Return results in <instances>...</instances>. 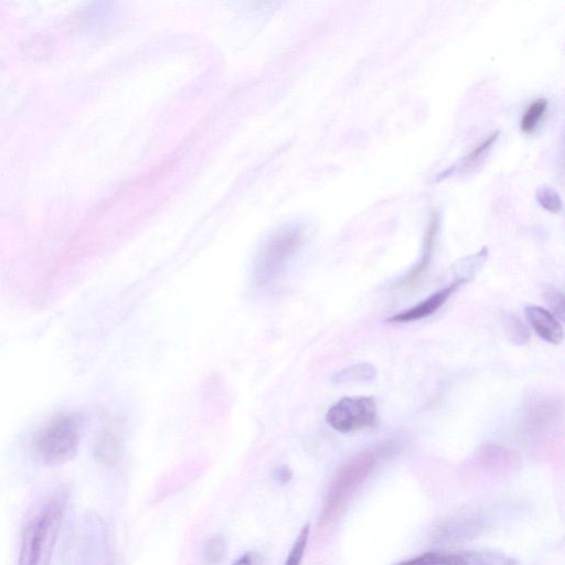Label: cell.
Listing matches in <instances>:
<instances>
[{"instance_id": "obj_3", "label": "cell", "mask_w": 565, "mask_h": 565, "mask_svg": "<svg viewBox=\"0 0 565 565\" xmlns=\"http://www.w3.org/2000/svg\"><path fill=\"white\" fill-rule=\"evenodd\" d=\"M81 440V425L76 415H61L51 421L37 437L35 452L46 466L66 464L76 456Z\"/></svg>"}, {"instance_id": "obj_13", "label": "cell", "mask_w": 565, "mask_h": 565, "mask_svg": "<svg viewBox=\"0 0 565 565\" xmlns=\"http://www.w3.org/2000/svg\"><path fill=\"white\" fill-rule=\"evenodd\" d=\"M506 333L508 338L517 346H524L530 339L529 329L514 315L505 319Z\"/></svg>"}, {"instance_id": "obj_9", "label": "cell", "mask_w": 565, "mask_h": 565, "mask_svg": "<svg viewBox=\"0 0 565 565\" xmlns=\"http://www.w3.org/2000/svg\"><path fill=\"white\" fill-rule=\"evenodd\" d=\"M439 228L440 215L439 212L434 211L432 213L428 229H426L424 252L422 258L419 264L415 266L410 274L408 276H405L404 279L397 284L398 290L410 289V287H412L414 284H417L425 275V273L429 271L431 263L433 261L435 242Z\"/></svg>"}, {"instance_id": "obj_7", "label": "cell", "mask_w": 565, "mask_h": 565, "mask_svg": "<svg viewBox=\"0 0 565 565\" xmlns=\"http://www.w3.org/2000/svg\"><path fill=\"white\" fill-rule=\"evenodd\" d=\"M468 281L469 277L467 276L458 277L452 284L432 294L418 305L392 316L389 318V322L400 324L412 323L434 315L436 312H439L445 303L450 300L452 295L460 290Z\"/></svg>"}, {"instance_id": "obj_19", "label": "cell", "mask_w": 565, "mask_h": 565, "mask_svg": "<svg viewBox=\"0 0 565 565\" xmlns=\"http://www.w3.org/2000/svg\"><path fill=\"white\" fill-rule=\"evenodd\" d=\"M232 565H262L261 556L257 552L250 551L244 553L243 556L234 561Z\"/></svg>"}, {"instance_id": "obj_1", "label": "cell", "mask_w": 565, "mask_h": 565, "mask_svg": "<svg viewBox=\"0 0 565 565\" xmlns=\"http://www.w3.org/2000/svg\"><path fill=\"white\" fill-rule=\"evenodd\" d=\"M398 450L392 442L381 444L355 455L336 474L328 490L321 516V525H333L357 490L366 483L377 467Z\"/></svg>"}, {"instance_id": "obj_10", "label": "cell", "mask_w": 565, "mask_h": 565, "mask_svg": "<svg viewBox=\"0 0 565 565\" xmlns=\"http://www.w3.org/2000/svg\"><path fill=\"white\" fill-rule=\"evenodd\" d=\"M377 371L369 364H359L341 370L334 377V382L338 385L344 383H369L376 379Z\"/></svg>"}, {"instance_id": "obj_17", "label": "cell", "mask_w": 565, "mask_h": 565, "mask_svg": "<svg viewBox=\"0 0 565 565\" xmlns=\"http://www.w3.org/2000/svg\"><path fill=\"white\" fill-rule=\"evenodd\" d=\"M543 295H545V300L553 311L552 314L563 319L565 313V302L562 292L558 289H554L552 286H549Z\"/></svg>"}, {"instance_id": "obj_6", "label": "cell", "mask_w": 565, "mask_h": 565, "mask_svg": "<svg viewBox=\"0 0 565 565\" xmlns=\"http://www.w3.org/2000/svg\"><path fill=\"white\" fill-rule=\"evenodd\" d=\"M396 565H520L503 553L493 551H435L420 554Z\"/></svg>"}, {"instance_id": "obj_2", "label": "cell", "mask_w": 565, "mask_h": 565, "mask_svg": "<svg viewBox=\"0 0 565 565\" xmlns=\"http://www.w3.org/2000/svg\"><path fill=\"white\" fill-rule=\"evenodd\" d=\"M67 504V494H56L30 518L21 536L18 565H50Z\"/></svg>"}, {"instance_id": "obj_15", "label": "cell", "mask_w": 565, "mask_h": 565, "mask_svg": "<svg viewBox=\"0 0 565 565\" xmlns=\"http://www.w3.org/2000/svg\"><path fill=\"white\" fill-rule=\"evenodd\" d=\"M499 136V132H494L490 134L481 144H479L476 148L473 149L471 153L465 158L464 161V169L468 170L469 168L475 166V164L483 157V155L488 151L490 147H492Z\"/></svg>"}, {"instance_id": "obj_18", "label": "cell", "mask_w": 565, "mask_h": 565, "mask_svg": "<svg viewBox=\"0 0 565 565\" xmlns=\"http://www.w3.org/2000/svg\"><path fill=\"white\" fill-rule=\"evenodd\" d=\"M117 454H119L117 444L110 436L106 437L99 445L98 456L100 461L104 464L111 465L116 461Z\"/></svg>"}, {"instance_id": "obj_12", "label": "cell", "mask_w": 565, "mask_h": 565, "mask_svg": "<svg viewBox=\"0 0 565 565\" xmlns=\"http://www.w3.org/2000/svg\"><path fill=\"white\" fill-rule=\"evenodd\" d=\"M309 535H311V526L305 525L293 543L289 556H287L284 565H301L304 554L308 545Z\"/></svg>"}, {"instance_id": "obj_14", "label": "cell", "mask_w": 565, "mask_h": 565, "mask_svg": "<svg viewBox=\"0 0 565 565\" xmlns=\"http://www.w3.org/2000/svg\"><path fill=\"white\" fill-rule=\"evenodd\" d=\"M227 552V543L225 538L216 535L209 538L204 549V556L208 563L212 565L219 564L225 558Z\"/></svg>"}, {"instance_id": "obj_8", "label": "cell", "mask_w": 565, "mask_h": 565, "mask_svg": "<svg viewBox=\"0 0 565 565\" xmlns=\"http://www.w3.org/2000/svg\"><path fill=\"white\" fill-rule=\"evenodd\" d=\"M525 314L530 326L542 340L552 345L562 343L564 329L557 316L548 309L536 305L527 306Z\"/></svg>"}, {"instance_id": "obj_5", "label": "cell", "mask_w": 565, "mask_h": 565, "mask_svg": "<svg viewBox=\"0 0 565 565\" xmlns=\"http://www.w3.org/2000/svg\"><path fill=\"white\" fill-rule=\"evenodd\" d=\"M330 428L340 433H353L373 428L378 422V408L370 397L344 398L326 414Z\"/></svg>"}, {"instance_id": "obj_16", "label": "cell", "mask_w": 565, "mask_h": 565, "mask_svg": "<svg viewBox=\"0 0 565 565\" xmlns=\"http://www.w3.org/2000/svg\"><path fill=\"white\" fill-rule=\"evenodd\" d=\"M539 204L552 213H558L562 210V200L556 191L550 188H542L537 195Z\"/></svg>"}, {"instance_id": "obj_20", "label": "cell", "mask_w": 565, "mask_h": 565, "mask_svg": "<svg viewBox=\"0 0 565 565\" xmlns=\"http://www.w3.org/2000/svg\"><path fill=\"white\" fill-rule=\"evenodd\" d=\"M291 476H292V474L289 473V469H287V468L277 469V476L276 477L279 478L280 481H283V479H284V482H287V479H289Z\"/></svg>"}, {"instance_id": "obj_4", "label": "cell", "mask_w": 565, "mask_h": 565, "mask_svg": "<svg viewBox=\"0 0 565 565\" xmlns=\"http://www.w3.org/2000/svg\"><path fill=\"white\" fill-rule=\"evenodd\" d=\"M302 240V231L295 228L276 233L261 251L257 265H255V281L264 286L279 279L287 263L300 249Z\"/></svg>"}, {"instance_id": "obj_11", "label": "cell", "mask_w": 565, "mask_h": 565, "mask_svg": "<svg viewBox=\"0 0 565 565\" xmlns=\"http://www.w3.org/2000/svg\"><path fill=\"white\" fill-rule=\"evenodd\" d=\"M549 102L547 99H537L527 106L520 121V129L525 134H532L538 129L543 116L548 110Z\"/></svg>"}]
</instances>
